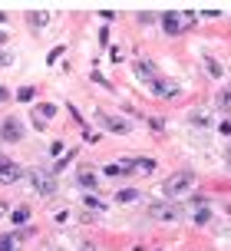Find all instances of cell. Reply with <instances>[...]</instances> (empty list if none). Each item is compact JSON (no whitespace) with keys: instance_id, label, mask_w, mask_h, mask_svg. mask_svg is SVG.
<instances>
[{"instance_id":"cell-21","label":"cell","mask_w":231,"mask_h":251,"mask_svg":"<svg viewBox=\"0 0 231 251\" xmlns=\"http://www.w3.org/2000/svg\"><path fill=\"white\" fill-rule=\"evenodd\" d=\"M205 66H208V70H211V73H215V76H221V66H218V63H215V60H211V56H205Z\"/></svg>"},{"instance_id":"cell-15","label":"cell","mask_w":231,"mask_h":251,"mask_svg":"<svg viewBox=\"0 0 231 251\" xmlns=\"http://www.w3.org/2000/svg\"><path fill=\"white\" fill-rule=\"evenodd\" d=\"M192 218H195V225H205L208 218H211V212H208L205 205H202V208H195V215H192Z\"/></svg>"},{"instance_id":"cell-16","label":"cell","mask_w":231,"mask_h":251,"mask_svg":"<svg viewBox=\"0 0 231 251\" xmlns=\"http://www.w3.org/2000/svg\"><path fill=\"white\" fill-rule=\"evenodd\" d=\"M132 169H139V172H152L155 162H152V159H139V162H132Z\"/></svg>"},{"instance_id":"cell-22","label":"cell","mask_w":231,"mask_h":251,"mask_svg":"<svg viewBox=\"0 0 231 251\" xmlns=\"http://www.w3.org/2000/svg\"><path fill=\"white\" fill-rule=\"evenodd\" d=\"M13 222H26V208H17L13 212Z\"/></svg>"},{"instance_id":"cell-10","label":"cell","mask_w":231,"mask_h":251,"mask_svg":"<svg viewBox=\"0 0 231 251\" xmlns=\"http://www.w3.org/2000/svg\"><path fill=\"white\" fill-rule=\"evenodd\" d=\"M99 123H103L106 129H113V132H129V123L116 119V116H99Z\"/></svg>"},{"instance_id":"cell-1","label":"cell","mask_w":231,"mask_h":251,"mask_svg":"<svg viewBox=\"0 0 231 251\" xmlns=\"http://www.w3.org/2000/svg\"><path fill=\"white\" fill-rule=\"evenodd\" d=\"M192 182H195L192 172H175V176L165 182V199H179L185 192H192Z\"/></svg>"},{"instance_id":"cell-18","label":"cell","mask_w":231,"mask_h":251,"mask_svg":"<svg viewBox=\"0 0 231 251\" xmlns=\"http://www.w3.org/2000/svg\"><path fill=\"white\" fill-rule=\"evenodd\" d=\"M0 66H13V56L3 50V47H0Z\"/></svg>"},{"instance_id":"cell-5","label":"cell","mask_w":231,"mask_h":251,"mask_svg":"<svg viewBox=\"0 0 231 251\" xmlns=\"http://www.w3.org/2000/svg\"><path fill=\"white\" fill-rule=\"evenodd\" d=\"M20 176H23L20 165L13 162V159H3V155H0V182H17Z\"/></svg>"},{"instance_id":"cell-13","label":"cell","mask_w":231,"mask_h":251,"mask_svg":"<svg viewBox=\"0 0 231 251\" xmlns=\"http://www.w3.org/2000/svg\"><path fill=\"white\" fill-rule=\"evenodd\" d=\"M218 106L225 109V113H231V86H228V89H221V96H218Z\"/></svg>"},{"instance_id":"cell-6","label":"cell","mask_w":231,"mask_h":251,"mask_svg":"<svg viewBox=\"0 0 231 251\" xmlns=\"http://www.w3.org/2000/svg\"><path fill=\"white\" fill-rule=\"evenodd\" d=\"M185 17H182V13H162V30H165V33H182V30H185Z\"/></svg>"},{"instance_id":"cell-23","label":"cell","mask_w":231,"mask_h":251,"mask_svg":"<svg viewBox=\"0 0 231 251\" xmlns=\"http://www.w3.org/2000/svg\"><path fill=\"white\" fill-rule=\"evenodd\" d=\"M221 136H231V123H221Z\"/></svg>"},{"instance_id":"cell-2","label":"cell","mask_w":231,"mask_h":251,"mask_svg":"<svg viewBox=\"0 0 231 251\" xmlns=\"http://www.w3.org/2000/svg\"><path fill=\"white\" fill-rule=\"evenodd\" d=\"M30 182H33V188H37L40 195H53V192H56V182H53V176H46V172H30Z\"/></svg>"},{"instance_id":"cell-27","label":"cell","mask_w":231,"mask_h":251,"mask_svg":"<svg viewBox=\"0 0 231 251\" xmlns=\"http://www.w3.org/2000/svg\"><path fill=\"white\" fill-rule=\"evenodd\" d=\"M3 20H7V13H0V24H3Z\"/></svg>"},{"instance_id":"cell-24","label":"cell","mask_w":231,"mask_h":251,"mask_svg":"<svg viewBox=\"0 0 231 251\" xmlns=\"http://www.w3.org/2000/svg\"><path fill=\"white\" fill-rule=\"evenodd\" d=\"M225 165L231 169V146H228V152H225Z\"/></svg>"},{"instance_id":"cell-3","label":"cell","mask_w":231,"mask_h":251,"mask_svg":"<svg viewBox=\"0 0 231 251\" xmlns=\"http://www.w3.org/2000/svg\"><path fill=\"white\" fill-rule=\"evenodd\" d=\"M149 215H152V218H162V222H179L182 208H179V205H152Z\"/></svg>"},{"instance_id":"cell-28","label":"cell","mask_w":231,"mask_h":251,"mask_svg":"<svg viewBox=\"0 0 231 251\" xmlns=\"http://www.w3.org/2000/svg\"><path fill=\"white\" fill-rule=\"evenodd\" d=\"M3 40H7V37H3V33H0V43H3Z\"/></svg>"},{"instance_id":"cell-12","label":"cell","mask_w":231,"mask_h":251,"mask_svg":"<svg viewBox=\"0 0 231 251\" xmlns=\"http://www.w3.org/2000/svg\"><path fill=\"white\" fill-rule=\"evenodd\" d=\"M79 185L86 188V192H92V188H96V176H92V172H79Z\"/></svg>"},{"instance_id":"cell-9","label":"cell","mask_w":231,"mask_h":251,"mask_svg":"<svg viewBox=\"0 0 231 251\" xmlns=\"http://www.w3.org/2000/svg\"><path fill=\"white\" fill-rule=\"evenodd\" d=\"M136 73H139V79H145V83H152L155 76H159V73H155V66H152V63H145V60L136 63Z\"/></svg>"},{"instance_id":"cell-17","label":"cell","mask_w":231,"mask_h":251,"mask_svg":"<svg viewBox=\"0 0 231 251\" xmlns=\"http://www.w3.org/2000/svg\"><path fill=\"white\" fill-rule=\"evenodd\" d=\"M0 251H13V238L10 235H0Z\"/></svg>"},{"instance_id":"cell-20","label":"cell","mask_w":231,"mask_h":251,"mask_svg":"<svg viewBox=\"0 0 231 251\" xmlns=\"http://www.w3.org/2000/svg\"><path fill=\"white\" fill-rule=\"evenodd\" d=\"M86 205H90V208H96V212H106V205H103V201H99V199H92V195H90V199H86Z\"/></svg>"},{"instance_id":"cell-4","label":"cell","mask_w":231,"mask_h":251,"mask_svg":"<svg viewBox=\"0 0 231 251\" xmlns=\"http://www.w3.org/2000/svg\"><path fill=\"white\" fill-rule=\"evenodd\" d=\"M0 136L7 139V142H17V139L23 136V126H20V119H17V116H7V119H3V129H0Z\"/></svg>"},{"instance_id":"cell-14","label":"cell","mask_w":231,"mask_h":251,"mask_svg":"<svg viewBox=\"0 0 231 251\" xmlns=\"http://www.w3.org/2000/svg\"><path fill=\"white\" fill-rule=\"evenodd\" d=\"M136 199H139V192H136V188H122V192L116 195V201H136Z\"/></svg>"},{"instance_id":"cell-11","label":"cell","mask_w":231,"mask_h":251,"mask_svg":"<svg viewBox=\"0 0 231 251\" xmlns=\"http://www.w3.org/2000/svg\"><path fill=\"white\" fill-rule=\"evenodd\" d=\"M53 113H56V106H50V102H43V106H40V113H37V126H43V119H50Z\"/></svg>"},{"instance_id":"cell-8","label":"cell","mask_w":231,"mask_h":251,"mask_svg":"<svg viewBox=\"0 0 231 251\" xmlns=\"http://www.w3.org/2000/svg\"><path fill=\"white\" fill-rule=\"evenodd\" d=\"M46 20H50V17H46V10H30V13H26V24L33 26V30H43V26H46Z\"/></svg>"},{"instance_id":"cell-25","label":"cell","mask_w":231,"mask_h":251,"mask_svg":"<svg viewBox=\"0 0 231 251\" xmlns=\"http://www.w3.org/2000/svg\"><path fill=\"white\" fill-rule=\"evenodd\" d=\"M79 251H96V248H92V245H83V248H79Z\"/></svg>"},{"instance_id":"cell-26","label":"cell","mask_w":231,"mask_h":251,"mask_svg":"<svg viewBox=\"0 0 231 251\" xmlns=\"http://www.w3.org/2000/svg\"><path fill=\"white\" fill-rule=\"evenodd\" d=\"M3 100H7V89H0V102H3Z\"/></svg>"},{"instance_id":"cell-19","label":"cell","mask_w":231,"mask_h":251,"mask_svg":"<svg viewBox=\"0 0 231 251\" xmlns=\"http://www.w3.org/2000/svg\"><path fill=\"white\" fill-rule=\"evenodd\" d=\"M17 96H20V102H30V100H33V89H30V86H23L20 93H17Z\"/></svg>"},{"instance_id":"cell-7","label":"cell","mask_w":231,"mask_h":251,"mask_svg":"<svg viewBox=\"0 0 231 251\" xmlns=\"http://www.w3.org/2000/svg\"><path fill=\"white\" fill-rule=\"evenodd\" d=\"M149 86H152L155 93H159V96H179V86H175V83H168L165 76H155Z\"/></svg>"}]
</instances>
